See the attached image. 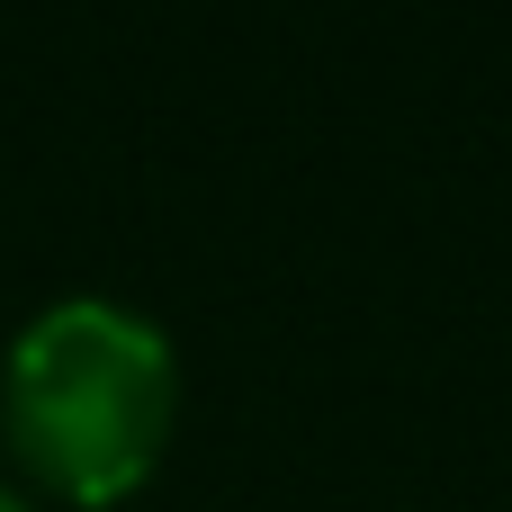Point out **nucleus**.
Returning <instances> with one entry per match:
<instances>
[{"instance_id":"nucleus-2","label":"nucleus","mask_w":512,"mask_h":512,"mask_svg":"<svg viewBox=\"0 0 512 512\" xmlns=\"http://www.w3.org/2000/svg\"><path fill=\"white\" fill-rule=\"evenodd\" d=\"M0 512H36V504H27V495H18V486H0Z\"/></svg>"},{"instance_id":"nucleus-1","label":"nucleus","mask_w":512,"mask_h":512,"mask_svg":"<svg viewBox=\"0 0 512 512\" xmlns=\"http://www.w3.org/2000/svg\"><path fill=\"white\" fill-rule=\"evenodd\" d=\"M180 369L162 324L117 297H54L0 360V432L18 468L72 504H117L171 441Z\"/></svg>"}]
</instances>
